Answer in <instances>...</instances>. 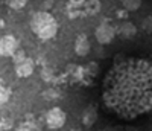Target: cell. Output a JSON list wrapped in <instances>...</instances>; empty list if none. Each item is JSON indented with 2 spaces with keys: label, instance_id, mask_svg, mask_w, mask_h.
<instances>
[{
  "label": "cell",
  "instance_id": "cell-1",
  "mask_svg": "<svg viewBox=\"0 0 152 131\" xmlns=\"http://www.w3.org/2000/svg\"><path fill=\"white\" fill-rule=\"evenodd\" d=\"M31 29L40 40H50L58 32V23L50 12L40 11V12H35L32 15Z\"/></svg>",
  "mask_w": 152,
  "mask_h": 131
},
{
  "label": "cell",
  "instance_id": "cell-2",
  "mask_svg": "<svg viewBox=\"0 0 152 131\" xmlns=\"http://www.w3.org/2000/svg\"><path fill=\"white\" fill-rule=\"evenodd\" d=\"M66 121H67V114H66L64 110L59 108V107H53V108H50L46 113V125L50 130L62 128L66 125Z\"/></svg>",
  "mask_w": 152,
  "mask_h": 131
},
{
  "label": "cell",
  "instance_id": "cell-3",
  "mask_svg": "<svg viewBox=\"0 0 152 131\" xmlns=\"http://www.w3.org/2000/svg\"><path fill=\"white\" fill-rule=\"evenodd\" d=\"M94 37L99 44H110L114 40V37H116V31H114L111 24L100 23L94 31Z\"/></svg>",
  "mask_w": 152,
  "mask_h": 131
},
{
  "label": "cell",
  "instance_id": "cell-4",
  "mask_svg": "<svg viewBox=\"0 0 152 131\" xmlns=\"http://www.w3.org/2000/svg\"><path fill=\"white\" fill-rule=\"evenodd\" d=\"M18 49V41L14 35H3L0 38V57H12Z\"/></svg>",
  "mask_w": 152,
  "mask_h": 131
},
{
  "label": "cell",
  "instance_id": "cell-5",
  "mask_svg": "<svg viewBox=\"0 0 152 131\" xmlns=\"http://www.w3.org/2000/svg\"><path fill=\"white\" fill-rule=\"evenodd\" d=\"M14 67H15V73L18 78H28L34 73V69H35V64L31 58L24 57L23 60L14 63Z\"/></svg>",
  "mask_w": 152,
  "mask_h": 131
},
{
  "label": "cell",
  "instance_id": "cell-6",
  "mask_svg": "<svg viewBox=\"0 0 152 131\" xmlns=\"http://www.w3.org/2000/svg\"><path fill=\"white\" fill-rule=\"evenodd\" d=\"M90 49H91V44H90V40L87 38V35H84V34L78 35V38L75 40V52H76V55L85 57V55H88Z\"/></svg>",
  "mask_w": 152,
  "mask_h": 131
},
{
  "label": "cell",
  "instance_id": "cell-7",
  "mask_svg": "<svg viewBox=\"0 0 152 131\" xmlns=\"http://www.w3.org/2000/svg\"><path fill=\"white\" fill-rule=\"evenodd\" d=\"M119 35L123 38V40H132L137 35V28L135 24L131 21H123L119 26Z\"/></svg>",
  "mask_w": 152,
  "mask_h": 131
},
{
  "label": "cell",
  "instance_id": "cell-8",
  "mask_svg": "<svg viewBox=\"0 0 152 131\" xmlns=\"http://www.w3.org/2000/svg\"><path fill=\"white\" fill-rule=\"evenodd\" d=\"M96 121H97V111H96V108L93 105L87 107L84 110V113H82V124L85 127H91V125H94Z\"/></svg>",
  "mask_w": 152,
  "mask_h": 131
},
{
  "label": "cell",
  "instance_id": "cell-9",
  "mask_svg": "<svg viewBox=\"0 0 152 131\" xmlns=\"http://www.w3.org/2000/svg\"><path fill=\"white\" fill-rule=\"evenodd\" d=\"M122 5L126 11L129 12H134L137 9H140L142 6V0H122Z\"/></svg>",
  "mask_w": 152,
  "mask_h": 131
},
{
  "label": "cell",
  "instance_id": "cell-10",
  "mask_svg": "<svg viewBox=\"0 0 152 131\" xmlns=\"http://www.w3.org/2000/svg\"><path fill=\"white\" fill-rule=\"evenodd\" d=\"M28 2H29V0H6L8 6H9L11 9H14V11H20V9H23L24 6L28 5Z\"/></svg>",
  "mask_w": 152,
  "mask_h": 131
},
{
  "label": "cell",
  "instance_id": "cell-11",
  "mask_svg": "<svg viewBox=\"0 0 152 131\" xmlns=\"http://www.w3.org/2000/svg\"><path fill=\"white\" fill-rule=\"evenodd\" d=\"M8 99H9V90L0 85V107H2L3 104H6Z\"/></svg>",
  "mask_w": 152,
  "mask_h": 131
},
{
  "label": "cell",
  "instance_id": "cell-12",
  "mask_svg": "<svg viewBox=\"0 0 152 131\" xmlns=\"http://www.w3.org/2000/svg\"><path fill=\"white\" fill-rule=\"evenodd\" d=\"M85 73H88L90 76H96L97 75V72H99V66L96 64V63H88V66L85 67Z\"/></svg>",
  "mask_w": 152,
  "mask_h": 131
},
{
  "label": "cell",
  "instance_id": "cell-13",
  "mask_svg": "<svg viewBox=\"0 0 152 131\" xmlns=\"http://www.w3.org/2000/svg\"><path fill=\"white\" fill-rule=\"evenodd\" d=\"M142 28H143L145 32H151V31H152V15H148V17L143 18V21H142Z\"/></svg>",
  "mask_w": 152,
  "mask_h": 131
},
{
  "label": "cell",
  "instance_id": "cell-14",
  "mask_svg": "<svg viewBox=\"0 0 152 131\" xmlns=\"http://www.w3.org/2000/svg\"><path fill=\"white\" fill-rule=\"evenodd\" d=\"M12 128V121L11 119H2L0 121V131H9Z\"/></svg>",
  "mask_w": 152,
  "mask_h": 131
},
{
  "label": "cell",
  "instance_id": "cell-15",
  "mask_svg": "<svg viewBox=\"0 0 152 131\" xmlns=\"http://www.w3.org/2000/svg\"><path fill=\"white\" fill-rule=\"evenodd\" d=\"M44 98L46 99H56L58 98V93L55 90H47V91H44Z\"/></svg>",
  "mask_w": 152,
  "mask_h": 131
},
{
  "label": "cell",
  "instance_id": "cell-16",
  "mask_svg": "<svg viewBox=\"0 0 152 131\" xmlns=\"http://www.w3.org/2000/svg\"><path fill=\"white\" fill-rule=\"evenodd\" d=\"M69 2H70L72 5H75V6H81L85 0H69Z\"/></svg>",
  "mask_w": 152,
  "mask_h": 131
},
{
  "label": "cell",
  "instance_id": "cell-17",
  "mask_svg": "<svg viewBox=\"0 0 152 131\" xmlns=\"http://www.w3.org/2000/svg\"><path fill=\"white\" fill-rule=\"evenodd\" d=\"M17 131H32L28 125H23V127H20V128H17Z\"/></svg>",
  "mask_w": 152,
  "mask_h": 131
},
{
  "label": "cell",
  "instance_id": "cell-18",
  "mask_svg": "<svg viewBox=\"0 0 152 131\" xmlns=\"http://www.w3.org/2000/svg\"><path fill=\"white\" fill-rule=\"evenodd\" d=\"M123 131H140L138 128H135V127H125V130Z\"/></svg>",
  "mask_w": 152,
  "mask_h": 131
},
{
  "label": "cell",
  "instance_id": "cell-19",
  "mask_svg": "<svg viewBox=\"0 0 152 131\" xmlns=\"http://www.w3.org/2000/svg\"><path fill=\"white\" fill-rule=\"evenodd\" d=\"M99 131H100V130H99ZM102 131H107V130H102Z\"/></svg>",
  "mask_w": 152,
  "mask_h": 131
}]
</instances>
